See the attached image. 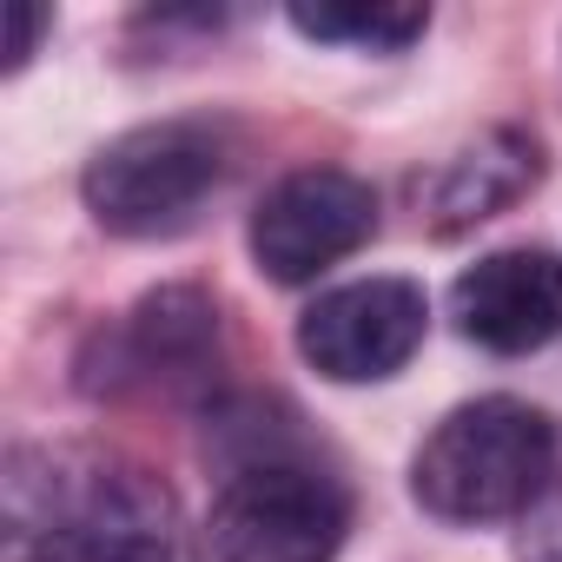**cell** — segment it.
<instances>
[{
    "instance_id": "1",
    "label": "cell",
    "mask_w": 562,
    "mask_h": 562,
    "mask_svg": "<svg viewBox=\"0 0 562 562\" xmlns=\"http://www.w3.org/2000/svg\"><path fill=\"white\" fill-rule=\"evenodd\" d=\"M8 522L27 562H172V490L87 450H21L8 470Z\"/></svg>"
},
{
    "instance_id": "2",
    "label": "cell",
    "mask_w": 562,
    "mask_h": 562,
    "mask_svg": "<svg viewBox=\"0 0 562 562\" xmlns=\"http://www.w3.org/2000/svg\"><path fill=\"white\" fill-rule=\"evenodd\" d=\"M555 430L522 397L457 404L417 450L411 490L443 522H503L529 516L555 483Z\"/></svg>"
},
{
    "instance_id": "3",
    "label": "cell",
    "mask_w": 562,
    "mask_h": 562,
    "mask_svg": "<svg viewBox=\"0 0 562 562\" xmlns=\"http://www.w3.org/2000/svg\"><path fill=\"white\" fill-rule=\"evenodd\" d=\"M225 172L232 133L218 120H146L87 159L80 199L113 238H166L192 225V212L225 186Z\"/></svg>"
},
{
    "instance_id": "4",
    "label": "cell",
    "mask_w": 562,
    "mask_h": 562,
    "mask_svg": "<svg viewBox=\"0 0 562 562\" xmlns=\"http://www.w3.org/2000/svg\"><path fill=\"white\" fill-rule=\"evenodd\" d=\"M351 536V496L338 476L299 457H251L212 503V562H338Z\"/></svg>"
},
{
    "instance_id": "5",
    "label": "cell",
    "mask_w": 562,
    "mask_h": 562,
    "mask_svg": "<svg viewBox=\"0 0 562 562\" xmlns=\"http://www.w3.org/2000/svg\"><path fill=\"white\" fill-rule=\"evenodd\" d=\"M378 232V192L345 166H299L251 212V258L271 285H312Z\"/></svg>"
},
{
    "instance_id": "6",
    "label": "cell",
    "mask_w": 562,
    "mask_h": 562,
    "mask_svg": "<svg viewBox=\"0 0 562 562\" xmlns=\"http://www.w3.org/2000/svg\"><path fill=\"white\" fill-rule=\"evenodd\" d=\"M430 325V299L417 278H358V285L325 292L305 318H299V351L318 378L331 384H378L397 378Z\"/></svg>"
},
{
    "instance_id": "7",
    "label": "cell",
    "mask_w": 562,
    "mask_h": 562,
    "mask_svg": "<svg viewBox=\"0 0 562 562\" xmlns=\"http://www.w3.org/2000/svg\"><path fill=\"white\" fill-rule=\"evenodd\" d=\"M450 318L470 345L496 358H529L562 338V258L542 245H509L457 271Z\"/></svg>"
},
{
    "instance_id": "8",
    "label": "cell",
    "mask_w": 562,
    "mask_h": 562,
    "mask_svg": "<svg viewBox=\"0 0 562 562\" xmlns=\"http://www.w3.org/2000/svg\"><path fill=\"white\" fill-rule=\"evenodd\" d=\"M120 378H153V384H186L218 358V312L192 285H166L133 305L120 331Z\"/></svg>"
},
{
    "instance_id": "9",
    "label": "cell",
    "mask_w": 562,
    "mask_h": 562,
    "mask_svg": "<svg viewBox=\"0 0 562 562\" xmlns=\"http://www.w3.org/2000/svg\"><path fill=\"white\" fill-rule=\"evenodd\" d=\"M536 179H542V153H536V139H522V133H483L470 153H457V159L437 172V186H430V212H437L443 232H457V225H476V218L516 205Z\"/></svg>"
},
{
    "instance_id": "10",
    "label": "cell",
    "mask_w": 562,
    "mask_h": 562,
    "mask_svg": "<svg viewBox=\"0 0 562 562\" xmlns=\"http://www.w3.org/2000/svg\"><path fill=\"white\" fill-rule=\"evenodd\" d=\"M292 27L305 41H331V47L404 54L411 41H424L430 8H292Z\"/></svg>"
},
{
    "instance_id": "11",
    "label": "cell",
    "mask_w": 562,
    "mask_h": 562,
    "mask_svg": "<svg viewBox=\"0 0 562 562\" xmlns=\"http://www.w3.org/2000/svg\"><path fill=\"white\" fill-rule=\"evenodd\" d=\"M522 562H562V483L522 522Z\"/></svg>"
},
{
    "instance_id": "12",
    "label": "cell",
    "mask_w": 562,
    "mask_h": 562,
    "mask_svg": "<svg viewBox=\"0 0 562 562\" xmlns=\"http://www.w3.org/2000/svg\"><path fill=\"white\" fill-rule=\"evenodd\" d=\"M41 21H47V14L34 8V0H21V8H14V47H8V67H14V74H21V67L34 60V41H41Z\"/></svg>"
}]
</instances>
